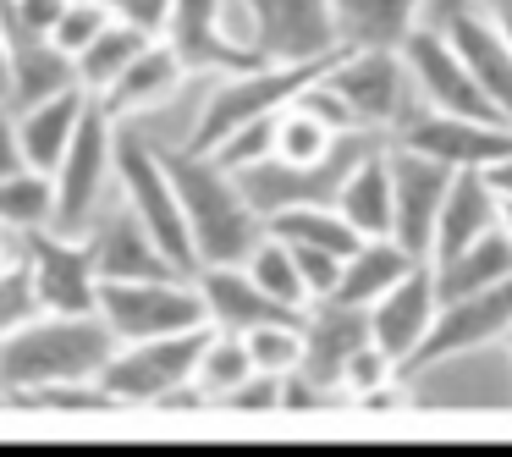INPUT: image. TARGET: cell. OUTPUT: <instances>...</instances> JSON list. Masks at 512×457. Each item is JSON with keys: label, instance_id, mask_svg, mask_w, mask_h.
<instances>
[{"label": "cell", "instance_id": "obj_1", "mask_svg": "<svg viewBox=\"0 0 512 457\" xmlns=\"http://www.w3.org/2000/svg\"><path fill=\"white\" fill-rule=\"evenodd\" d=\"M116 353V331L100 314H34L0 336V391L39 408H111L100 375Z\"/></svg>", "mask_w": 512, "mask_h": 457}, {"label": "cell", "instance_id": "obj_2", "mask_svg": "<svg viewBox=\"0 0 512 457\" xmlns=\"http://www.w3.org/2000/svg\"><path fill=\"white\" fill-rule=\"evenodd\" d=\"M171 166V182H177L182 215H188V237L193 254L204 265H248L259 243H265V215L248 204L237 171H226L215 155H199V149H160ZM193 270V276H199Z\"/></svg>", "mask_w": 512, "mask_h": 457}, {"label": "cell", "instance_id": "obj_3", "mask_svg": "<svg viewBox=\"0 0 512 457\" xmlns=\"http://www.w3.org/2000/svg\"><path fill=\"white\" fill-rule=\"evenodd\" d=\"M342 50H331V56H320V61H265V67H248V72L221 78L210 89V100H204L199 122H193L188 149H204V155H210V149L221 144V138H232L237 127L265 122V116H281L303 89H309V83H320L325 72L342 61Z\"/></svg>", "mask_w": 512, "mask_h": 457}, {"label": "cell", "instance_id": "obj_4", "mask_svg": "<svg viewBox=\"0 0 512 457\" xmlns=\"http://www.w3.org/2000/svg\"><path fill=\"white\" fill-rule=\"evenodd\" d=\"M226 34L254 61H320L347 45L336 0H226Z\"/></svg>", "mask_w": 512, "mask_h": 457}, {"label": "cell", "instance_id": "obj_5", "mask_svg": "<svg viewBox=\"0 0 512 457\" xmlns=\"http://www.w3.org/2000/svg\"><path fill=\"white\" fill-rule=\"evenodd\" d=\"M204 336H210V325L182 331V336H149V342H116L111 364L100 375V391L111 397V408L199 402L193 397V369H199Z\"/></svg>", "mask_w": 512, "mask_h": 457}, {"label": "cell", "instance_id": "obj_6", "mask_svg": "<svg viewBox=\"0 0 512 457\" xmlns=\"http://www.w3.org/2000/svg\"><path fill=\"white\" fill-rule=\"evenodd\" d=\"M116 182H122V204L149 226V237L171 254V265H177L182 276H193V270H199V254H193L188 215H182L171 166H166V155H160V144H149V138L133 133L127 122L116 127Z\"/></svg>", "mask_w": 512, "mask_h": 457}, {"label": "cell", "instance_id": "obj_7", "mask_svg": "<svg viewBox=\"0 0 512 457\" xmlns=\"http://www.w3.org/2000/svg\"><path fill=\"white\" fill-rule=\"evenodd\" d=\"M100 320L116 342H149V336H182L210 325L204 292L193 276H155V281H100Z\"/></svg>", "mask_w": 512, "mask_h": 457}, {"label": "cell", "instance_id": "obj_8", "mask_svg": "<svg viewBox=\"0 0 512 457\" xmlns=\"http://www.w3.org/2000/svg\"><path fill=\"white\" fill-rule=\"evenodd\" d=\"M336 94L347 100V111L358 116L364 133H397L419 105H413V78L402 50L391 45H347L342 61L325 72Z\"/></svg>", "mask_w": 512, "mask_h": 457}, {"label": "cell", "instance_id": "obj_9", "mask_svg": "<svg viewBox=\"0 0 512 457\" xmlns=\"http://www.w3.org/2000/svg\"><path fill=\"white\" fill-rule=\"evenodd\" d=\"M116 116L105 111L100 100L89 105L72 149L61 155V166L50 171L56 182V232H89L100 221V199H105V182L116 177Z\"/></svg>", "mask_w": 512, "mask_h": 457}, {"label": "cell", "instance_id": "obj_10", "mask_svg": "<svg viewBox=\"0 0 512 457\" xmlns=\"http://www.w3.org/2000/svg\"><path fill=\"white\" fill-rule=\"evenodd\" d=\"M23 265L34 276L39 309L45 314H100V270L94 248L78 232H28L23 237Z\"/></svg>", "mask_w": 512, "mask_h": 457}, {"label": "cell", "instance_id": "obj_11", "mask_svg": "<svg viewBox=\"0 0 512 457\" xmlns=\"http://www.w3.org/2000/svg\"><path fill=\"white\" fill-rule=\"evenodd\" d=\"M397 50H402V61H408V78H413L419 105H430V111H452V116L507 122V116L496 111V100L474 83V72L463 67V56L452 50V39H446L435 23H419Z\"/></svg>", "mask_w": 512, "mask_h": 457}, {"label": "cell", "instance_id": "obj_12", "mask_svg": "<svg viewBox=\"0 0 512 457\" xmlns=\"http://www.w3.org/2000/svg\"><path fill=\"white\" fill-rule=\"evenodd\" d=\"M507 331H512V276L485 292H468V298H446L435 309V325L424 336V347L413 353V364L402 375H424V369L446 364V358L496 347V342H507Z\"/></svg>", "mask_w": 512, "mask_h": 457}, {"label": "cell", "instance_id": "obj_13", "mask_svg": "<svg viewBox=\"0 0 512 457\" xmlns=\"http://www.w3.org/2000/svg\"><path fill=\"white\" fill-rule=\"evenodd\" d=\"M397 144L413 155H430L452 171H485L512 155V122H485V116H452V111H419L397 127Z\"/></svg>", "mask_w": 512, "mask_h": 457}, {"label": "cell", "instance_id": "obj_14", "mask_svg": "<svg viewBox=\"0 0 512 457\" xmlns=\"http://www.w3.org/2000/svg\"><path fill=\"white\" fill-rule=\"evenodd\" d=\"M424 23H435L452 39V50L463 56V67L474 72V83L512 122V39L490 23L485 6H474V0H430V6H424Z\"/></svg>", "mask_w": 512, "mask_h": 457}, {"label": "cell", "instance_id": "obj_15", "mask_svg": "<svg viewBox=\"0 0 512 457\" xmlns=\"http://www.w3.org/2000/svg\"><path fill=\"white\" fill-rule=\"evenodd\" d=\"M452 166L430 155H413V149H391V188H397V221H391V237L408 248L413 259H430L435 248V226H441V204L452 193Z\"/></svg>", "mask_w": 512, "mask_h": 457}, {"label": "cell", "instance_id": "obj_16", "mask_svg": "<svg viewBox=\"0 0 512 457\" xmlns=\"http://www.w3.org/2000/svg\"><path fill=\"white\" fill-rule=\"evenodd\" d=\"M435 309H441V292H435V270L424 259L408 281H397L386 298L369 303V336H375V347L391 364L408 369L413 353L424 347V336H430V325H435Z\"/></svg>", "mask_w": 512, "mask_h": 457}, {"label": "cell", "instance_id": "obj_17", "mask_svg": "<svg viewBox=\"0 0 512 457\" xmlns=\"http://www.w3.org/2000/svg\"><path fill=\"white\" fill-rule=\"evenodd\" d=\"M369 342H375V336H369V309H353V303H336V298L314 303V309L303 314V375L336 397L347 364H353Z\"/></svg>", "mask_w": 512, "mask_h": 457}, {"label": "cell", "instance_id": "obj_18", "mask_svg": "<svg viewBox=\"0 0 512 457\" xmlns=\"http://www.w3.org/2000/svg\"><path fill=\"white\" fill-rule=\"evenodd\" d=\"M166 39L171 50L182 56V67L193 72H215V78H232V72H248V67H265V61L243 56L226 34V0H177L171 6V23H166Z\"/></svg>", "mask_w": 512, "mask_h": 457}, {"label": "cell", "instance_id": "obj_19", "mask_svg": "<svg viewBox=\"0 0 512 457\" xmlns=\"http://www.w3.org/2000/svg\"><path fill=\"white\" fill-rule=\"evenodd\" d=\"M89 248H94V270H100V281H155V276H182L177 265H171V254L149 237V226L138 221L133 210H111L100 215V221L89 226Z\"/></svg>", "mask_w": 512, "mask_h": 457}, {"label": "cell", "instance_id": "obj_20", "mask_svg": "<svg viewBox=\"0 0 512 457\" xmlns=\"http://www.w3.org/2000/svg\"><path fill=\"white\" fill-rule=\"evenodd\" d=\"M193 281H199V292H204V314H210L215 331L248 336V331L276 325V320H303V314L287 309V303L270 298V292L248 276V265H204Z\"/></svg>", "mask_w": 512, "mask_h": 457}, {"label": "cell", "instance_id": "obj_21", "mask_svg": "<svg viewBox=\"0 0 512 457\" xmlns=\"http://www.w3.org/2000/svg\"><path fill=\"white\" fill-rule=\"evenodd\" d=\"M496 226H501V199L490 193L485 171H457V177H452V193H446V204H441V226H435L430 265L463 254L468 243L490 237Z\"/></svg>", "mask_w": 512, "mask_h": 457}, {"label": "cell", "instance_id": "obj_22", "mask_svg": "<svg viewBox=\"0 0 512 457\" xmlns=\"http://www.w3.org/2000/svg\"><path fill=\"white\" fill-rule=\"evenodd\" d=\"M94 94L89 89H67V94H50L39 105H17V133H23V155L34 171H56L61 155L72 149L83 116H89Z\"/></svg>", "mask_w": 512, "mask_h": 457}, {"label": "cell", "instance_id": "obj_23", "mask_svg": "<svg viewBox=\"0 0 512 457\" xmlns=\"http://www.w3.org/2000/svg\"><path fill=\"white\" fill-rule=\"evenodd\" d=\"M182 78H188V67H182L177 50H171L166 39H149L144 56H138L105 94H94V100H100L116 122H127V116H144V111H155V105H166L171 94L182 89Z\"/></svg>", "mask_w": 512, "mask_h": 457}, {"label": "cell", "instance_id": "obj_24", "mask_svg": "<svg viewBox=\"0 0 512 457\" xmlns=\"http://www.w3.org/2000/svg\"><path fill=\"white\" fill-rule=\"evenodd\" d=\"M67 89H83L78 61H72L56 39L17 34L12 28V105H39V100H50V94H67Z\"/></svg>", "mask_w": 512, "mask_h": 457}, {"label": "cell", "instance_id": "obj_25", "mask_svg": "<svg viewBox=\"0 0 512 457\" xmlns=\"http://www.w3.org/2000/svg\"><path fill=\"white\" fill-rule=\"evenodd\" d=\"M336 210L358 226L364 237H391L397 221V188H391V149H369L353 171H347L342 193H336Z\"/></svg>", "mask_w": 512, "mask_h": 457}, {"label": "cell", "instance_id": "obj_26", "mask_svg": "<svg viewBox=\"0 0 512 457\" xmlns=\"http://www.w3.org/2000/svg\"><path fill=\"white\" fill-rule=\"evenodd\" d=\"M424 259H413L397 237H364L358 254H347L342 265V287L331 292L336 303H353V309H369L375 298H386L397 281H408Z\"/></svg>", "mask_w": 512, "mask_h": 457}, {"label": "cell", "instance_id": "obj_27", "mask_svg": "<svg viewBox=\"0 0 512 457\" xmlns=\"http://www.w3.org/2000/svg\"><path fill=\"white\" fill-rule=\"evenodd\" d=\"M430 270H435V292H441V303L446 298H468V292H485V287H496V281H507L512 276V237H507V226H496L490 237L468 243L463 254L441 259V265H430Z\"/></svg>", "mask_w": 512, "mask_h": 457}, {"label": "cell", "instance_id": "obj_28", "mask_svg": "<svg viewBox=\"0 0 512 457\" xmlns=\"http://www.w3.org/2000/svg\"><path fill=\"white\" fill-rule=\"evenodd\" d=\"M430 0H336L347 45H391L397 50L413 28L424 23Z\"/></svg>", "mask_w": 512, "mask_h": 457}, {"label": "cell", "instance_id": "obj_29", "mask_svg": "<svg viewBox=\"0 0 512 457\" xmlns=\"http://www.w3.org/2000/svg\"><path fill=\"white\" fill-rule=\"evenodd\" d=\"M270 237H281V243H303V248H325V254L347 259L364 248V232H358L353 221H347L336 204H298V210H281L270 215Z\"/></svg>", "mask_w": 512, "mask_h": 457}, {"label": "cell", "instance_id": "obj_30", "mask_svg": "<svg viewBox=\"0 0 512 457\" xmlns=\"http://www.w3.org/2000/svg\"><path fill=\"white\" fill-rule=\"evenodd\" d=\"M56 226V182L50 171H12L0 177V232L28 237V232H45Z\"/></svg>", "mask_w": 512, "mask_h": 457}, {"label": "cell", "instance_id": "obj_31", "mask_svg": "<svg viewBox=\"0 0 512 457\" xmlns=\"http://www.w3.org/2000/svg\"><path fill=\"white\" fill-rule=\"evenodd\" d=\"M254 375V353L237 331H215L204 336V353H199V369H193V397L199 402H226L243 380Z\"/></svg>", "mask_w": 512, "mask_h": 457}, {"label": "cell", "instance_id": "obj_32", "mask_svg": "<svg viewBox=\"0 0 512 457\" xmlns=\"http://www.w3.org/2000/svg\"><path fill=\"white\" fill-rule=\"evenodd\" d=\"M149 39H155V34H144V28H133V23H122V17H111V23H105V34L78 56L83 89H89V94H105V89H111V83L122 78V72L149 50Z\"/></svg>", "mask_w": 512, "mask_h": 457}, {"label": "cell", "instance_id": "obj_33", "mask_svg": "<svg viewBox=\"0 0 512 457\" xmlns=\"http://www.w3.org/2000/svg\"><path fill=\"white\" fill-rule=\"evenodd\" d=\"M347 133H336L320 111H309L303 100H292L287 111L276 116V160H292V166H309V160H325Z\"/></svg>", "mask_w": 512, "mask_h": 457}, {"label": "cell", "instance_id": "obj_34", "mask_svg": "<svg viewBox=\"0 0 512 457\" xmlns=\"http://www.w3.org/2000/svg\"><path fill=\"white\" fill-rule=\"evenodd\" d=\"M248 276H254L276 303H287L292 314H309L314 298H309V287H303V270H298V254H292V243H281V237L265 232V243L248 254Z\"/></svg>", "mask_w": 512, "mask_h": 457}, {"label": "cell", "instance_id": "obj_35", "mask_svg": "<svg viewBox=\"0 0 512 457\" xmlns=\"http://www.w3.org/2000/svg\"><path fill=\"white\" fill-rule=\"evenodd\" d=\"M243 342H248V353H254V369H265V375H292V369H303V320L259 325Z\"/></svg>", "mask_w": 512, "mask_h": 457}, {"label": "cell", "instance_id": "obj_36", "mask_svg": "<svg viewBox=\"0 0 512 457\" xmlns=\"http://www.w3.org/2000/svg\"><path fill=\"white\" fill-rule=\"evenodd\" d=\"M111 17L116 12L105 6V0H67V12H61V23H56V34H50V39H56V45L78 61L83 50L105 34V23H111Z\"/></svg>", "mask_w": 512, "mask_h": 457}, {"label": "cell", "instance_id": "obj_37", "mask_svg": "<svg viewBox=\"0 0 512 457\" xmlns=\"http://www.w3.org/2000/svg\"><path fill=\"white\" fill-rule=\"evenodd\" d=\"M39 309V292H34V276H28L23 259H12V265H0V336H12L17 325H28Z\"/></svg>", "mask_w": 512, "mask_h": 457}, {"label": "cell", "instance_id": "obj_38", "mask_svg": "<svg viewBox=\"0 0 512 457\" xmlns=\"http://www.w3.org/2000/svg\"><path fill=\"white\" fill-rule=\"evenodd\" d=\"M281 386H287V375H265V369H254V375H248L243 386H237L232 397L221 402V408H237V413H276V408H281Z\"/></svg>", "mask_w": 512, "mask_h": 457}, {"label": "cell", "instance_id": "obj_39", "mask_svg": "<svg viewBox=\"0 0 512 457\" xmlns=\"http://www.w3.org/2000/svg\"><path fill=\"white\" fill-rule=\"evenodd\" d=\"M61 12H67V0H6V23L17 34H39V39L56 34Z\"/></svg>", "mask_w": 512, "mask_h": 457}, {"label": "cell", "instance_id": "obj_40", "mask_svg": "<svg viewBox=\"0 0 512 457\" xmlns=\"http://www.w3.org/2000/svg\"><path fill=\"white\" fill-rule=\"evenodd\" d=\"M122 23H133V28H144V34H166V23H171V6L177 0H105Z\"/></svg>", "mask_w": 512, "mask_h": 457}, {"label": "cell", "instance_id": "obj_41", "mask_svg": "<svg viewBox=\"0 0 512 457\" xmlns=\"http://www.w3.org/2000/svg\"><path fill=\"white\" fill-rule=\"evenodd\" d=\"M12 171H28V155H23V133H17V105L0 100V177Z\"/></svg>", "mask_w": 512, "mask_h": 457}, {"label": "cell", "instance_id": "obj_42", "mask_svg": "<svg viewBox=\"0 0 512 457\" xmlns=\"http://www.w3.org/2000/svg\"><path fill=\"white\" fill-rule=\"evenodd\" d=\"M0 100H12V28H6V0H0Z\"/></svg>", "mask_w": 512, "mask_h": 457}, {"label": "cell", "instance_id": "obj_43", "mask_svg": "<svg viewBox=\"0 0 512 457\" xmlns=\"http://www.w3.org/2000/svg\"><path fill=\"white\" fill-rule=\"evenodd\" d=\"M485 182H490V193L501 199V210H512V155L496 160V166H485Z\"/></svg>", "mask_w": 512, "mask_h": 457}, {"label": "cell", "instance_id": "obj_44", "mask_svg": "<svg viewBox=\"0 0 512 457\" xmlns=\"http://www.w3.org/2000/svg\"><path fill=\"white\" fill-rule=\"evenodd\" d=\"M479 6H485V12H490V23H496L501 34L512 39V0H479Z\"/></svg>", "mask_w": 512, "mask_h": 457}, {"label": "cell", "instance_id": "obj_45", "mask_svg": "<svg viewBox=\"0 0 512 457\" xmlns=\"http://www.w3.org/2000/svg\"><path fill=\"white\" fill-rule=\"evenodd\" d=\"M501 226H507V237H512V210H501Z\"/></svg>", "mask_w": 512, "mask_h": 457}, {"label": "cell", "instance_id": "obj_46", "mask_svg": "<svg viewBox=\"0 0 512 457\" xmlns=\"http://www.w3.org/2000/svg\"><path fill=\"white\" fill-rule=\"evenodd\" d=\"M507 358H512V331H507Z\"/></svg>", "mask_w": 512, "mask_h": 457}]
</instances>
